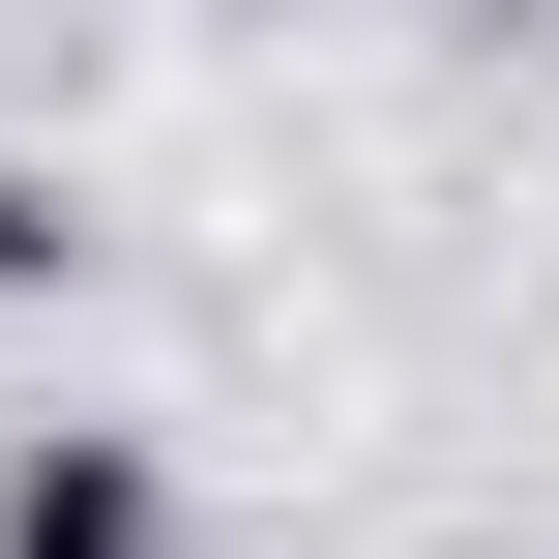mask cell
Listing matches in <instances>:
<instances>
[{
	"label": "cell",
	"instance_id": "6da1fadb",
	"mask_svg": "<svg viewBox=\"0 0 559 559\" xmlns=\"http://www.w3.org/2000/svg\"><path fill=\"white\" fill-rule=\"evenodd\" d=\"M0 559H177V472L118 413H59V442H0Z\"/></svg>",
	"mask_w": 559,
	"mask_h": 559
},
{
	"label": "cell",
	"instance_id": "7a4b0ae2",
	"mask_svg": "<svg viewBox=\"0 0 559 559\" xmlns=\"http://www.w3.org/2000/svg\"><path fill=\"white\" fill-rule=\"evenodd\" d=\"M59 236H88V206H59V177H0V295H59Z\"/></svg>",
	"mask_w": 559,
	"mask_h": 559
}]
</instances>
